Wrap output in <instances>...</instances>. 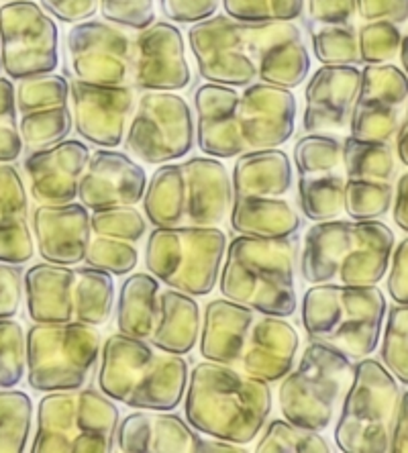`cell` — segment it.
I'll use <instances>...</instances> for the list:
<instances>
[{"label": "cell", "instance_id": "47", "mask_svg": "<svg viewBox=\"0 0 408 453\" xmlns=\"http://www.w3.org/2000/svg\"><path fill=\"white\" fill-rule=\"evenodd\" d=\"M90 225L95 235L115 237L139 243L147 233V219L135 206H106L90 211Z\"/></svg>", "mask_w": 408, "mask_h": 453}, {"label": "cell", "instance_id": "19", "mask_svg": "<svg viewBox=\"0 0 408 453\" xmlns=\"http://www.w3.org/2000/svg\"><path fill=\"white\" fill-rule=\"evenodd\" d=\"M70 103L78 135L96 148L115 150L123 143L135 111L137 90L133 86H96L72 78Z\"/></svg>", "mask_w": 408, "mask_h": 453}, {"label": "cell", "instance_id": "62", "mask_svg": "<svg viewBox=\"0 0 408 453\" xmlns=\"http://www.w3.org/2000/svg\"><path fill=\"white\" fill-rule=\"evenodd\" d=\"M0 70H3V64H0Z\"/></svg>", "mask_w": 408, "mask_h": 453}, {"label": "cell", "instance_id": "16", "mask_svg": "<svg viewBox=\"0 0 408 453\" xmlns=\"http://www.w3.org/2000/svg\"><path fill=\"white\" fill-rule=\"evenodd\" d=\"M135 33L109 21L72 25L65 35V56L73 80L96 86H133Z\"/></svg>", "mask_w": 408, "mask_h": 453}, {"label": "cell", "instance_id": "32", "mask_svg": "<svg viewBox=\"0 0 408 453\" xmlns=\"http://www.w3.org/2000/svg\"><path fill=\"white\" fill-rule=\"evenodd\" d=\"M200 325H203V312L196 298L173 288L159 290L156 327L147 342L176 356H189L198 345Z\"/></svg>", "mask_w": 408, "mask_h": 453}, {"label": "cell", "instance_id": "28", "mask_svg": "<svg viewBox=\"0 0 408 453\" xmlns=\"http://www.w3.org/2000/svg\"><path fill=\"white\" fill-rule=\"evenodd\" d=\"M300 335L284 317L262 315L251 325L239 370L266 384L280 382L296 364Z\"/></svg>", "mask_w": 408, "mask_h": 453}, {"label": "cell", "instance_id": "25", "mask_svg": "<svg viewBox=\"0 0 408 453\" xmlns=\"http://www.w3.org/2000/svg\"><path fill=\"white\" fill-rule=\"evenodd\" d=\"M256 25L258 82L294 90L309 78L311 56L303 31L294 21Z\"/></svg>", "mask_w": 408, "mask_h": 453}, {"label": "cell", "instance_id": "13", "mask_svg": "<svg viewBox=\"0 0 408 453\" xmlns=\"http://www.w3.org/2000/svg\"><path fill=\"white\" fill-rule=\"evenodd\" d=\"M194 143V115L186 98L158 90L139 95L125 133V148L133 157L147 165L178 162L189 156Z\"/></svg>", "mask_w": 408, "mask_h": 453}, {"label": "cell", "instance_id": "48", "mask_svg": "<svg viewBox=\"0 0 408 453\" xmlns=\"http://www.w3.org/2000/svg\"><path fill=\"white\" fill-rule=\"evenodd\" d=\"M403 31L388 21H366L358 29L361 64H390L398 56Z\"/></svg>", "mask_w": 408, "mask_h": 453}, {"label": "cell", "instance_id": "58", "mask_svg": "<svg viewBox=\"0 0 408 453\" xmlns=\"http://www.w3.org/2000/svg\"><path fill=\"white\" fill-rule=\"evenodd\" d=\"M392 219L400 231L408 233V172L398 178L396 188H394Z\"/></svg>", "mask_w": 408, "mask_h": 453}, {"label": "cell", "instance_id": "22", "mask_svg": "<svg viewBox=\"0 0 408 453\" xmlns=\"http://www.w3.org/2000/svg\"><path fill=\"white\" fill-rule=\"evenodd\" d=\"M33 242L43 262L84 264L92 239L90 211L82 203L37 204L31 212Z\"/></svg>", "mask_w": 408, "mask_h": 453}, {"label": "cell", "instance_id": "40", "mask_svg": "<svg viewBox=\"0 0 408 453\" xmlns=\"http://www.w3.org/2000/svg\"><path fill=\"white\" fill-rule=\"evenodd\" d=\"M400 117H403V106L356 98L347 129L351 137L364 139V142L392 143L400 127Z\"/></svg>", "mask_w": 408, "mask_h": 453}, {"label": "cell", "instance_id": "53", "mask_svg": "<svg viewBox=\"0 0 408 453\" xmlns=\"http://www.w3.org/2000/svg\"><path fill=\"white\" fill-rule=\"evenodd\" d=\"M386 292L394 303L408 304V237L394 245L386 278Z\"/></svg>", "mask_w": 408, "mask_h": 453}, {"label": "cell", "instance_id": "41", "mask_svg": "<svg viewBox=\"0 0 408 453\" xmlns=\"http://www.w3.org/2000/svg\"><path fill=\"white\" fill-rule=\"evenodd\" d=\"M262 431L258 453H331L329 441L320 433L298 427L289 418H273Z\"/></svg>", "mask_w": 408, "mask_h": 453}, {"label": "cell", "instance_id": "20", "mask_svg": "<svg viewBox=\"0 0 408 453\" xmlns=\"http://www.w3.org/2000/svg\"><path fill=\"white\" fill-rule=\"evenodd\" d=\"M296 98L292 90L266 82L245 86L239 95L237 121L245 150H278L296 129Z\"/></svg>", "mask_w": 408, "mask_h": 453}, {"label": "cell", "instance_id": "8", "mask_svg": "<svg viewBox=\"0 0 408 453\" xmlns=\"http://www.w3.org/2000/svg\"><path fill=\"white\" fill-rule=\"evenodd\" d=\"M120 421L117 403L95 388L45 392L37 404L31 453H111Z\"/></svg>", "mask_w": 408, "mask_h": 453}, {"label": "cell", "instance_id": "9", "mask_svg": "<svg viewBox=\"0 0 408 453\" xmlns=\"http://www.w3.org/2000/svg\"><path fill=\"white\" fill-rule=\"evenodd\" d=\"M400 384L382 362L358 359L335 425L343 453H388L400 406Z\"/></svg>", "mask_w": 408, "mask_h": 453}, {"label": "cell", "instance_id": "17", "mask_svg": "<svg viewBox=\"0 0 408 453\" xmlns=\"http://www.w3.org/2000/svg\"><path fill=\"white\" fill-rule=\"evenodd\" d=\"M298 172V206L312 223L343 212V142L329 133H306L294 145Z\"/></svg>", "mask_w": 408, "mask_h": 453}, {"label": "cell", "instance_id": "42", "mask_svg": "<svg viewBox=\"0 0 408 453\" xmlns=\"http://www.w3.org/2000/svg\"><path fill=\"white\" fill-rule=\"evenodd\" d=\"M378 348L380 362L400 384L408 386V304L394 303L386 311V325Z\"/></svg>", "mask_w": 408, "mask_h": 453}, {"label": "cell", "instance_id": "52", "mask_svg": "<svg viewBox=\"0 0 408 453\" xmlns=\"http://www.w3.org/2000/svg\"><path fill=\"white\" fill-rule=\"evenodd\" d=\"M23 272L15 264L0 262V319L15 317L23 303Z\"/></svg>", "mask_w": 408, "mask_h": 453}, {"label": "cell", "instance_id": "60", "mask_svg": "<svg viewBox=\"0 0 408 453\" xmlns=\"http://www.w3.org/2000/svg\"><path fill=\"white\" fill-rule=\"evenodd\" d=\"M247 449L239 443L225 441V439H211V441H203L200 453H245Z\"/></svg>", "mask_w": 408, "mask_h": 453}, {"label": "cell", "instance_id": "18", "mask_svg": "<svg viewBox=\"0 0 408 453\" xmlns=\"http://www.w3.org/2000/svg\"><path fill=\"white\" fill-rule=\"evenodd\" d=\"M192 72L182 31L170 21H153L135 33L133 88L178 92L189 88Z\"/></svg>", "mask_w": 408, "mask_h": 453}, {"label": "cell", "instance_id": "3", "mask_svg": "<svg viewBox=\"0 0 408 453\" xmlns=\"http://www.w3.org/2000/svg\"><path fill=\"white\" fill-rule=\"evenodd\" d=\"M98 364L100 392L129 409L176 411L184 401L189 362L147 339L123 333L106 337Z\"/></svg>", "mask_w": 408, "mask_h": 453}, {"label": "cell", "instance_id": "4", "mask_svg": "<svg viewBox=\"0 0 408 453\" xmlns=\"http://www.w3.org/2000/svg\"><path fill=\"white\" fill-rule=\"evenodd\" d=\"M300 242L296 235L262 239L237 235L227 243L219 276L220 296L259 315L289 319L296 315V264Z\"/></svg>", "mask_w": 408, "mask_h": 453}, {"label": "cell", "instance_id": "51", "mask_svg": "<svg viewBox=\"0 0 408 453\" xmlns=\"http://www.w3.org/2000/svg\"><path fill=\"white\" fill-rule=\"evenodd\" d=\"M166 19L172 23H198L212 15H217L220 0H159Z\"/></svg>", "mask_w": 408, "mask_h": 453}, {"label": "cell", "instance_id": "44", "mask_svg": "<svg viewBox=\"0 0 408 453\" xmlns=\"http://www.w3.org/2000/svg\"><path fill=\"white\" fill-rule=\"evenodd\" d=\"M15 98L19 115L65 104L70 103V82L65 76L56 74V72L19 80V86H15Z\"/></svg>", "mask_w": 408, "mask_h": 453}, {"label": "cell", "instance_id": "27", "mask_svg": "<svg viewBox=\"0 0 408 453\" xmlns=\"http://www.w3.org/2000/svg\"><path fill=\"white\" fill-rule=\"evenodd\" d=\"M204 439L189 421L170 411L131 412L119 421L115 448L120 453H200Z\"/></svg>", "mask_w": 408, "mask_h": 453}, {"label": "cell", "instance_id": "38", "mask_svg": "<svg viewBox=\"0 0 408 453\" xmlns=\"http://www.w3.org/2000/svg\"><path fill=\"white\" fill-rule=\"evenodd\" d=\"M33 401L21 390H0V453H23L33 429Z\"/></svg>", "mask_w": 408, "mask_h": 453}, {"label": "cell", "instance_id": "15", "mask_svg": "<svg viewBox=\"0 0 408 453\" xmlns=\"http://www.w3.org/2000/svg\"><path fill=\"white\" fill-rule=\"evenodd\" d=\"M189 43L200 78L211 84L245 88L258 82L256 25L212 15L190 27Z\"/></svg>", "mask_w": 408, "mask_h": 453}, {"label": "cell", "instance_id": "6", "mask_svg": "<svg viewBox=\"0 0 408 453\" xmlns=\"http://www.w3.org/2000/svg\"><path fill=\"white\" fill-rule=\"evenodd\" d=\"M386 311L378 284H312L303 295V327L309 342L358 362L378 349Z\"/></svg>", "mask_w": 408, "mask_h": 453}, {"label": "cell", "instance_id": "21", "mask_svg": "<svg viewBox=\"0 0 408 453\" xmlns=\"http://www.w3.org/2000/svg\"><path fill=\"white\" fill-rule=\"evenodd\" d=\"M147 174L129 153L100 148L90 153L78 184V198L89 211L135 206L143 201Z\"/></svg>", "mask_w": 408, "mask_h": 453}, {"label": "cell", "instance_id": "33", "mask_svg": "<svg viewBox=\"0 0 408 453\" xmlns=\"http://www.w3.org/2000/svg\"><path fill=\"white\" fill-rule=\"evenodd\" d=\"M229 221L237 235L262 239L296 235L303 226V219L289 201L272 196H233Z\"/></svg>", "mask_w": 408, "mask_h": 453}, {"label": "cell", "instance_id": "56", "mask_svg": "<svg viewBox=\"0 0 408 453\" xmlns=\"http://www.w3.org/2000/svg\"><path fill=\"white\" fill-rule=\"evenodd\" d=\"M42 9L58 21L76 25L95 19L98 0H39Z\"/></svg>", "mask_w": 408, "mask_h": 453}, {"label": "cell", "instance_id": "37", "mask_svg": "<svg viewBox=\"0 0 408 453\" xmlns=\"http://www.w3.org/2000/svg\"><path fill=\"white\" fill-rule=\"evenodd\" d=\"M314 58L323 65H359L358 27L351 23L320 25L306 23Z\"/></svg>", "mask_w": 408, "mask_h": 453}, {"label": "cell", "instance_id": "2", "mask_svg": "<svg viewBox=\"0 0 408 453\" xmlns=\"http://www.w3.org/2000/svg\"><path fill=\"white\" fill-rule=\"evenodd\" d=\"M394 245L396 235L380 219L319 221L303 239L300 274L309 284L373 286L388 274Z\"/></svg>", "mask_w": 408, "mask_h": 453}, {"label": "cell", "instance_id": "30", "mask_svg": "<svg viewBox=\"0 0 408 453\" xmlns=\"http://www.w3.org/2000/svg\"><path fill=\"white\" fill-rule=\"evenodd\" d=\"M35 256L29 192L12 164H0V262L21 265Z\"/></svg>", "mask_w": 408, "mask_h": 453}, {"label": "cell", "instance_id": "10", "mask_svg": "<svg viewBox=\"0 0 408 453\" xmlns=\"http://www.w3.org/2000/svg\"><path fill=\"white\" fill-rule=\"evenodd\" d=\"M227 243L220 226H153L145 265L168 288L209 296L219 284Z\"/></svg>", "mask_w": 408, "mask_h": 453}, {"label": "cell", "instance_id": "55", "mask_svg": "<svg viewBox=\"0 0 408 453\" xmlns=\"http://www.w3.org/2000/svg\"><path fill=\"white\" fill-rule=\"evenodd\" d=\"M358 17L366 21H388L398 27L408 23V0H356Z\"/></svg>", "mask_w": 408, "mask_h": 453}, {"label": "cell", "instance_id": "7", "mask_svg": "<svg viewBox=\"0 0 408 453\" xmlns=\"http://www.w3.org/2000/svg\"><path fill=\"white\" fill-rule=\"evenodd\" d=\"M33 323H86L103 327L115 309V280L90 265H31L23 276Z\"/></svg>", "mask_w": 408, "mask_h": 453}, {"label": "cell", "instance_id": "43", "mask_svg": "<svg viewBox=\"0 0 408 453\" xmlns=\"http://www.w3.org/2000/svg\"><path fill=\"white\" fill-rule=\"evenodd\" d=\"M27 374V331L15 317L0 319V390L17 388Z\"/></svg>", "mask_w": 408, "mask_h": 453}, {"label": "cell", "instance_id": "54", "mask_svg": "<svg viewBox=\"0 0 408 453\" xmlns=\"http://www.w3.org/2000/svg\"><path fill=\"white\" fill-rule=\"evenodd\" d=\"M309 21L320 25L351 23L358 15L356 0H306Z\"/></svg>", "mask_w": 408, "mask_h": 453}, {"label": "cell", "instance_id": "50", "mask_svg": "<svg viewBox=\"0 0 408 453\" xmlns=\"http://www.w3.org/2000/svg\"><path fill=\"white\" fill-rule=\"evenodd\" d=\"M156 3L158 0H98V11L104 21L137 33L156 21Z\"/></svg>", "mask_w": 408, "mask_h": 453}, {"label": "cell", "instance_id": "12", "mask_svg": "<svg viewBox=\"0 0 408 453\" xmlns=\"http://www.w3.org/2000/svg\"><path fill=\"white\" fill-rule=\"evenodd\" d=\"M95 325L33 323L27 329V384L35 392L84 388L100 362Z\"/></svg>", "mask_w": 408, "mask_h": 453}, {"label": "cell", "instance_id": "57", "mask_svg": "<svg viewBox=\"0 0 408 453\" xmlns=\"http://www.w3.org/2000/svg\"><path fill=\"white\" fill-rule=\"evenodd\" d=\"M392 453H408V390L400 395V406L396 423H394L392 439H390Z\"/></svg>", "mask_w": 408, "mask_h": 453}, {"label": "cell", "instance_id": "5", "mask_svg": "<svg viewBox=\"0 0 408 453\" xmlns=\"http://www.w3.org/2000/svg\"><path fill=\"white\" fill-rule=\"evenodd\" d=\"M142 203L153 226H219L231 211V174L211 156L162 164L147 180Z\"/></svg>", "mask_w": 408, "mask_h": 453}, {"label": "cell", "instance_id": "46", "mask_svg": "<svg viewBox=\"0 0 408 453\" xmlns=\"http://www.w3.org/2000/svg\"><path fill=\"white\" fill-rule=\"evenodd\" d=\"M225 15L243 23L296 21L306 0H220Z\"/></svg>", "mask_w": 408, "mask_h": 453}, {"label": "cell", "instance_id": "49", "mask_svg": "<svg viewBox=\"0 0 408 453\" xmlns=\"http://www.w3.org/2000/svg\"><path fill=\"white\" fill-rule=\"evenodd\" d=\"M21 153L15 84L11 78H0V164H15Z\"/></svg>", "mask_w": 408, "mask_h": 453}, {"label": "cell", "instance_id": "61", "mask_svg": "<svg viewBox=\"0 0 408 453\" xmlns=\"http://www.w3.org/2000/svg\"><path fill=\"white\" fill-rule=\"evenodd\" d=\"M398 56H400V62H403V70H404V74L408 76V35H404V37H403V43H400V51H398Z\"/></svg>", "mask_w": 408, "mask_h": 453}, {"label": "cell", "instance_id": "39", "mask_svg": "<svg viewBox=\"0 0 408 453\" xmlns=\"http://www.w3.org/2000/svg\"><path fill=\"white\" fill-rule=\"evenodd\" d=\"M394 203V184L386 180L345 178L343 211L351 221H378Z\"/></svg>", "mask_w": 408, "mask_h": 453}, {"label": "cell", "instance_id": "24", "mask_svg": "<svg viewBox=\"0 0 408 453\" xmlns=\"http://www.w3.org/2000/svg\"><path fill=\"white\" fill-rule=\"evenodd\" d=\"M358 65H323L304 88L303 129L306 133L343 131L359 88Z\"/></svg>", "mask_w": 408, "mask_h": 453}, {"label": "cell", "instance_id": "31", "mask_svg": "<svg viewBox=\"0 0 408 453\" xmlns=\"http://www.w3.org/2000/svg\"><path fill=\"white\" fill-rule=\"evenodd\" d=\"M233 196L282 198L294 186L290 157L282 150H256L237 156L231 174Z\"/></svg>", "mask_w": 408, "mask_h": 453}, {"label": "cell", "instance_id": "45", "mask_svg": "<svg viewBox=\"0 0 408 453\" xmlns=\"http://www.w3.org/2000/svg\"><path fill=\"white\" fill-rule=\"evenodd\" d=\"M84 262L111 276H129L139 264V250L135 243L123 239L95 235L90 239Z\"/></svg>", "mask_w": 408, "mask_h": 453}, {"label": "cell", "instance_id": "23", "mask_svg": "<svg viewBox=\"0 0 408 453\" xmlns=\"http://www.w3.org/2000/svg\"><path fill=\"white\" fill-rule=\"evenodd\" d=\"M90 157L80 139H64L51 148L29 151L23 168L31 198L37 204H65L78 198V184Z\"/></svg>", "mask_w": 408, "mask_h": 453}, {"label": "cell", "instance_id": "63", "mask_svg": "<svg viewBox=\"0 0 408 453\" xmlns=\"http://www.w3.org/2000/svg\"><path fill=\"white\" fill-rule=\"evenodd\" d=\"M4 3H9V0H4Z\"/></svg>", "mask_w": 408, "mask_h": 453}, {"label": "cell", "instance_id": "26", "mask_svg": "<svg viewBox=\"0 0 408 453\" xmlns=\"http://www.w3.org/2000/svg\"><path fill=\"white\" fill-rule=\"evenodd\" d=\"M239 92L233 86L206 82L194 92L196 143L204 156L233 159L247 151L237 121Z\"/></svg>", "mask_w": 408, "mask_h": 453}, {"label": "cell", "instance_id": "35", "mask_svg": "<svg viewBox=\"0 0 408 453\" xmlns=\"http://www.w3.org/2000/svg\"><path fill=\"white\" fill-rule=\"evenodd\" d=\"M343 170L345 178L386 180L396 178V153L392 143L364 142L358 137L343 139Z\"/></svg>", "mask_w": 408, "mask_h": 453}, {"label": "cell", "instance_id": "29", "mask_svg": "<svg viewBox=\"0 0 408 453\" xmlns=\"http://www.w3.org/2000/svg\"><path fill=\"white\" fill-rule=\"evenodd\" d=\"M256 311L229 298H215L204 306L198 349L206 362L237 365L243 356Z\"/></svg>", "mask_w": 408, "mask_h": 453}, {"label": "cell", "instance_id": "64", "mask_svg": "<svg viewBox=\"0 0 408 453\" xmlns=\"http://www.w3.org/2000/svg\"><path fill=\"white\" fill-rule=\"evenodd\" d=\"M406 35H408V33H406Z\"/></svg>", "mask_w": 408, "mask_h": 453}, {"label": "cell", "instance_id": "34", "mask_svg": "<svg viewBox=\"0 0 408 453\" xmlns=\"http://www.w3.org/2000/svg\"><path fill=\"white\" fill-rule=\"evenodd\" d=\"M159 312V280L145 272L127 276L119 290L117 329L123 335L150 339Z\"/></svg>", "mask_w": 408, "mask_h": 453}, {"label": "cell", "instance_id": "11", "mask_svg": "<svg viewBox=\"0 0 408 453\" xmlns=\"http://www.w3.org/2000/svg\"><path fill=\"white\" fill-rule=\"evenodd\" d=\"M353 359L343 353L311 342L280 380L278 403L284 418L317 433L329 429L353 380Z\"/></svg>", "mask_w": 408, "mask_h": 453}, {"label": "cell", "instance_id": "36", "mask_svg": "<svg viewBox=\"0 0 408 453\" xmlns=\"http://www.w3.org/2000/svg\"><path fill=\"white\" fill-rule=\"evenodd\" d=\"M72 129L73 115L70 103L19 115V133H21L23 150L27 151L51 148L68 139Z\"/></svg>", "mask_w": 408, "mask_h": 453}, {"label": "cell", "instance_id": "1", "mask_svg": "<svg viewBox=\"0 0 408 453\" xmlns=\"http://www.w3.org/2000/svg\"><path fill=\"white\" fill-rule=\"evenodd\" d=\"M186 421L212 439L247 445L266 427L272 412L270 384L237 365L196 364L184 392Z\"/></svg>", "mask_w": 408, "mask_h": 453}, {"label": "cell", "instance_id": "59", "mask_svg": "<svg viewBox=\"0 0 408 453\" xmlns=\"http://www.w3.org/2000/svg\"><path fill=\"white\" fill-rule=\"evenodd\" d=\"M394 153L400 159V164L408 168V101H406V115L396 131V137H394Z\"/></svg>", "mask_w": 408, "mask_h": 453}, {"label": "cell", "instance_id": "14", "mask_svg": "<svg viewBox=\"0 0 408 453\" xmlns=\"http://www.w3.org/2000/svg\"><path fill=\"white\" fill-rule=\"evenodd\" d=\"M0 64L17 82L58 70L59 31L42 4L9 0L0 6Z\"/></svg>", "mask_w": 408, "mask_h": 453}]
</instances>
